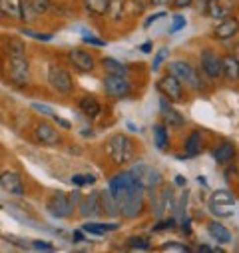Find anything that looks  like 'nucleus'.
Here are the masks:
<instances>
[{"mask_svg": "<svg viewBox=\"0 0 239 253\" xmlns=\"http://www.w3.org/2000/svg\"><path fill=\"white\" fill-rule=\"evenodd\" d=\"M167 72L173 74L179 82H182L184 86H188L190 90H201L203 88V80H201L199 72L192 64L184 62V60H173L171 64H167Z\"/></svg>", "mask_w": 239, "mask_h": 253, "instance_id": "3", "label": "nucleus"}, {"mask_svg": "<svg viewBox=\"0 0 239 253\" xmlns=\"http://www.w3.org/2000/svg\"><path fill=\"white\" fill-rule=\"evenodd\" d=\"M48 84H50V88H52L54 92L64 94V96L72 94V90H74L72 74H70L66 68L56 66V64H52V66L48 68Z\"/></svg>", "mask_w": 239, "mask_h": 253, "instance_id": "6", "label": "nucleus"}, {"mask_svg": "<svg viewBox=\"0 0 239 253\" xmlns=\"http://www.w3.org/2000/svg\"><path fill=\"white\" fill-rule=\"evenodd\" d=\"M102 68L106 70V74H118V76H128V66H124L120 60L116 58H102L100 60Z\"/></svg>", "mask_w": 239, "mask_h": 253, "instance_id": "26", "label": "nucleus"}, {"mask_svg": "<svg viewBox=\"0 0 239 253\" xmlns=\"http://www.w3.org/2000/svg\"><path fill=\"white\" fill-rule=\"evenodd\" d=\"M154 6H163V4H169V0H150Z\"/></svg>", "mask_w": 239, "mask_h": 253, "instance_id": "51", "label": "nucleus"}, {"mask_svg": "<svg viewBox=\"0 0 239 253\" xmlns=\"http://www.w3.org/2000/svg\"><path fill=\"white\" fill-rule=\"evenodd\" d=\"M130 173L136 177V181H138L144 189H152V192H154L156 187H159L161 181H163L161 173H159L156 168H152V166H148V164H144V162H136V166L130 169Z\"/></svg>", "mask_w": 239, "mask_h": 253, "instance_id": "7", "label": "nucleus"}, {"mask_svg": "<svg viewBox=\"0 0 239 253\" xmlns=\"http://www.w3.org/2000/svg\"><path fill=\"white\" fill-rule=\"evenodd\" d=\"M163 16H165V12H163V10H161V12H156V14H152V16H150V18L144 22V26H146V28H150V26H152L156 20H159V18H163Z\"/></svg>", "mask_w": 239, "mask_h": 253, "instance_id": "46", "label": "nucleus"}, {"mask_svg": "<svg viewBox=\"0 0 239 253\" xmlns=\"http://www.w3.org/2000/svg\"><path fill=\"white\" fill-rule=\"evenodd\" d=\"M158 90L159 94L167 100V102H173V104H182L186 100V94H184V84L179 82L173 74L165 72L159 80H158Z\"/></svg>", "mask_w": 239, "mask_h": 253, "instance_id": "5", "label": "nucleus"}, {"mask_svg": "<svg viewBox=\"0 0 239 253\" xmlns=\"http://www.w3.org/2000/svg\"><path fill=\"white\" fill-rule=\"evenodd\" d=\"M239 34V18H235V16H225L215 28H213V32H211V36L215 38V40H231V38H235Z\"/></svg>", "mask_w": 239, "mask_h": 253, "instance_id": "14", "label": "nucleus"}, {"mask_svg": "<svg viewBox=\"0 0 239 253\" xmlns=\"http://www.w3.org/2000/svg\"><path fill=\"white\" fill-rule=\"evenodd\" d=\"M154 142H156V148L159 152H167V148H169V136H167V126L163 122L154 126Z\"/></svg>", "mask_w": 239, "mask_h": 253, "instance_id": "25", "label": "nucleus"}, {"mask_svg": "<svg viewBox=\"0 0 239 253\" xmlns=\"http://www.w3.org/2000/svg\"><path fill=\"white\" fill-rule=\"evenodd\" d=\"M68 60L72 62V66L78 72H94V68H96V58L88 50L74 48L68 52Z\"/></svg>", "mask_w": 239, "mask_h": 253, "instance_id": "13", "label": "nucleus"}, {"mask_svg": "<svg viewBox=\"0 0 239 253\" xmlns=\"http://www.w3.org/2000/svg\"><path fill=\"white\" fill-rule=\"evenodd\" d=\"M150 239L148 237H142V235H136V237H130L128 241H126V247L130 249V251H146V249H150Z\"/></svg>", "mask_w": 239, "mask_h": 253, "instance_id": "30", "label": "nucleus"}, {"mask_svg": "<svg viewBox=\"0 0 239 253\" xmlns=\"http://www.w3.org/2000/svg\"><path fill=\"white\" fill-rule=\"evenodd\" d=\"M161 116H163V124L167 126V128L179 130V128H184V126H186L184 114H179L177 110H173L165 98H161Z\"/></svg>", "mask_w": 239, "mask_h": 253, "instance_id": "17", "label": "nucleus"}, {"mask_svg": "<svg viewBox=\"0 0 239 253\" xmlns=\"http://www.w3.org/2000/svg\"><path fill=\"white\" fill-rule=\"evenodd\" d=\"M192 221H190V217H184V221H182V227H179V229H182V233H186V235H190L192 233Z\"/></svg>", "mask_w": 239, "mask_h": 253, "instance_id": "48", "label": "nucleus"}, {"mask_svg": "<svg viewBox=\"0 0 239 253\" xmlns=\"http://www.w3.org/2000/svg\"><path fill=\"white\" fill-rule=\"evenodd\" d=\"M100 200H102V211H104V215H108V217H118L120 215L118 202H116L114 194L110 192V187L104 189V192H100Z\"/></svg>", "mask_w": 239, "mask_h": 253, "instance_id": "22", "label": "nucleus"}, {"mask_svg": "<svg viewBox=\"0 0 239 253\" xmlns=\"http://www.w3.org/2000/svg\"><path fill=\"white\" fill-rule=\"evenodd\" d=\"M159 251H169V253H188L192 251V247H188L186 243H175V241H167L163 245H159Z\"/></svg>", "mask_w": 239, "mask_h": 253, "instance_id": "33", "label": "nucleus"}, {"mask_svg": "<svg viewBox=\"0 0 239 253\" xmlns=\"http://www.w3.org/2000/svg\"><path fill=\"white\" fill-rule=\"evenodd\" d=\"M36 16H38V12L32 8V4L28 2V0H22V22L30 24V22L36 20Z\"/></svg>", "mask_w": 239, "mask_h": 253, "instance_id": "34", "label": "nucleus"}, {"mask_svg": "<svg viewBox=\"0 0 239 253\" xmlns=\"http://www.w3.org/2000/svg\"><path fill=\"white\" fill-rule=\"evenodd\" d=\"M28 2L32 4V8H34L38 14H42V12H46V10L50 8V0H28Z\"/></svg>", "mask_w": 239, "mask_h": 253, "instance_id": "39", "label": "nucleus"}, {"mask_svg": "<svg viewBox=\"0 0 239 253\" xmlns=\"http://www.w3.org/2000/svg\"><path fill=\"white\" fill-rule=\"evenodd\" d=\"M32 110L40 112L42 116H50V118L54 116V110H52L50 106H46V104H38V102H34V104H32Z\"/></svg>", "mask_w": 239, "mask_h": 253, "instance_id": "41", "label": "nucleus"}, {"mask_svg": "<svg viewBox=\"0 0 239 253\" xmlns=\"http://www.w3.org/2000/svg\"><path fill=\"white\" fill-rule=\"evenodd\" d=\"M207 4H209V0H198V6H199V12H201V14H205Z\"/></svg>", "mask_w": 239, "mask_h": 253, "instance_id": "50", "label": "nucleus"}, {"mask_svg": "<svg viewBox=\"0 0 239 253\" xmlns=\"http://www.w3.org/2000/svg\"><path fill=\"white\" fill-rule=\"evenodd\" d=\"M199 68H201V72H203L209 80L221 78V70H223V66H221V56H219L215 50H211V48H203V50H201V56H199Z\"/></svg>", "mask_w": 239, "mask_h": 253, "instance_id": "10", "label": "nucleus"}, {"mask_svg": "<svg viewBox=\"0 0 239 253\" xmlns=\"http://www.w3.org/2000/svg\"><path fill=\"white\" fill-rule=\"evenodd\" d=\"M72 237H74V241H84V233L82 231H74Z\"/></svg>", "mask_w": 239, "mask_h": 253, "instance_id": "53", "label": "nucleus"}, {"mask_svg": "<svg viewBox=\"0 0 239 253\" xmlns=\"http://www.w3.org/2000/svg\"><path fill=\"white\" fill-rule=\"evenodd\" d=\"M175 183H177V185H186V183H188V179H186L184 175H175Z\"/></svg>", "mask_w": 239, "mask_h": 253, "instance_id": "52", "label": "nucleus"}, {"mask_svg": "<svg viewBox=\"0 0 239 253\" xmlns=\"http://www.w3.org/2000/svg\"><path fill=\"white\" fill-rule=\"evenodd\" d=\"M182 28H186V18H184V16H179V14H175V16L171 18L169 32H171V34H175L177 30H182Z\"/></svg>", "mask_w": 239, "mask_h": 253, "instance_id": "38", "label": "nucleus"}, {"mask_svg": "<svg viewBox=\"0 0 239 253\" xmlns=\"http://www.w3.org/2000/svg\"><path fill=\"white\" fill-rule=\"evenodd\" d=\"M48 210L54 217L58 219H64V217H70L72 210H74V204L70 202V196L64 194V192H56L52 194V198L48 200Z\"/></svg>", "mask_w": 239, "mask_h": 253, "instance_id": "11", "label": "nucleus"}, {"mask_svg": "<svg viewBox=\"0 0 239 253\" xmlns=\"http://www.w3.org/2000/svg\"><path fill=\"white\" fill-rule=\"evenodd\" d=\"M196 2V0H169V4L173 6V8H188V6H192Z\"/></svg>", "mask_w": 239, "mask_h": 253, "instance_id": "44", "label": "nucleus"}, {"mask_svg": "<svg viewBox=\"0 0 239 253\" xmlns=\"http://www.w3.org/2000/svg\"><path fill=\"white\" fill-rule=\"evenodd\" d=\"M112 0H84V8L94 16H104L110 12Z\"/></svg>", "mask_w": 239, "mask_h": 253, "instance_id": "28", "label": "nucleus"}, {"mask_svg": "<svg viewBox=\"0 0 239 253\" xmlns=\"http://www.w3.org/2000/svg\"><path fill=\"white\" fill-rule=\"evenodd\" d=\"M34 138L36 142H40L42 146H58L62 142V136H60L58 128L48 122H40L34 128Z\"/></svg>", "mask_w": 239, "mask_h": 253, "instance_id": "12", "label": "nucleus"}, {"mask_svg": "<svg viewBox=\"0 0 239 253\" xmlns=\"http://www.w3.org/2000/svg\"><path fill=\"white\" fill-rule=\"evenodd\" d=\"M173 227H175V219H173V217H167V219L159 221V223L154 227V231H165V229H173Z\"/></svg>", "mask_w": 239, "mask_h": 253, "instance_id": "40", "label": "nucleus"}, {"mask_svg": "<svg viewBox=\"0 0 239 253\" xmlns=\"http://www.w3.org/2000/svg\"><path fill=\"white\" fill-rule=\"evenodd\" d=\"M167 52H169L167 48H161V50L154 56V62H152V70H154V72L159 70V66L163 64V60H167Z\"/></svg>", "mask_w": 239, "mask_h": 253, "instance_id": "36", "label": "nucleus"}, {"mask_svg": "<svg viewBox=\"0 0 239 253\" xmlns=\"http://www.w3.org/2000/svg\"><path fill=\"white\" fill-rule=\"evenodd\" d=\"M233 8V0H209V4H207V10H205V16L209 18H225L229 16Z\"/></svg>", "mask_w": 239, "mask_h": 253, "instance_id": "20", "label": "nucleus"}, {"mask_svg": "<svg viewBox=\"0 0 239 253\" xmlns=\"http://www.w3.org/2000/svg\"><path fill=\"white\" fill-rule=\"evenodd\" d=\"M78 108L82 110V114H86L88 118H98L102 114V106L98 104V100L94 96H82L78 102Z\"/></svg>", "mask_w": 239, "mask_h": 253, "instance_id": "23", "label": "nucleus"}, {"mask_svg": "<svg viewBox=\"0 0 239 253\" xmlns=\"http://www.w3.org/2000/svg\"><path fill=\"white\" fill-rule=\"evenodd\" d=\"M120 225L118 223H96V221H86L82 225V231L92 233V235H104L108 231H116Z\"/></svg>", "mask_w": 239, "mask_h": 253, "instance_id": "29", "label": "nucleus"}, {"mask_svg": "<svg viewBox=\"0 0 239 253\" xmlns=\"http://www.w3.org/2000/svg\"><path fill=\"white\" fill-rule=\"evenodd\" d=\"M102 88L108 98L112 100H122L128 98L132 92V84L126 76H118V74H106L102 80Z\"/></svg>", "mask_w": 239, "mask_h": 253, "instance_id": "4", "label": "nucleus"}, {"mask_svg": "<svg viewBox=\"0 0 239 253\" xmlns=\"http://www.w3.org/2000/svg\"><path fill=\"white\" fill-rule=\"evenodd\" d=\"M207 231H209V235L217 241V243H231V231L225 227V225H221L219 221H211V223H207Z\"/></svg>", "mask_w": 239, "mask_h": 253, "instance_id": "24", "label": "nucleus"}, {"mask_svg": "<svg viewBox=\"0 0 239 253\" xmlns=\"http://www.w3.org/2000/svg\"><path fill=\"white\" fill-rule=\"evenodd\" d=\"M0 187L4 189V192L16 196V198H22L24 196V183H22V177L16 173V171H2L0 173Z\"/></svg>", "mask_w": 239, "mask_h": 253, "instance_id": "15", "label": "nucleus"}, {"mask_svg": "<svg viewBox=\"0 0 239 253\" xmlns=\"http://www.w3.org/2000/svg\"><path fill=\"white\" fill-rule=\"evenodd\" d=\"M6 54L8 56H26V46L20 38H10L6 44Z\"/></svg>", "mask_w": 239, "mask_h": 253, "instance_id": "31", "label": "nucleus"}, {"mask_svg": "<svg viewBox=\"0 0 239 253\" xmlns=\"http://www.w3.org/2000/svg\"><path fill=\"white\" fill-rule=\"evenodd\" d=\"M80 213H82L84 217H100V215H104L100 192H92L86 200H82V204H80Z\"/></svg>", "mask_w": 239, "mask_h": 253, "instance_id": "18", "label": "nucleus"}, {"mask_svg": "<svg viewBox=\"0 0 239 253\" xmlns=\"http://www.w3.org/2000/svg\"><path fill=\"white\" fill-rule=\"evenodd\" d=\"M196 251H205V253H223V249L221 247H211V245H199Z\"/></svg>", "mask_w": 239, "mask_h": 253, "instance_id": "47", "label": "nucleus"}, {"mask_svg": "<svg viewBox=\"0 0 239 253\" xmlns=\"http://www.w3.org/2000/svg\"><path fill=\"white\" fill-rule=\"evenodd\" d=\"M30 245H32L34 249H38V251H54V245H52V243H46V241H40V239H38V241H32Z\"/></svg>", "mask_w": 239, "mask_h": 253, "instance_id": "42", "label": "nucleus"}, {"mask_svg": "<svg viewBox=\"0 0 239 253\" xmlns=\"http://www.w3.org/2000/svg\"><path fill=\"white\" fill-rule=\"evenodd\" d=\"M8 78L16 86H28L30 66L26 56H8Z\"/></svg>", "mask_w": 239, "mask_h": 253, "instance_id": "9", "label": "nucleus"}, {"mask_svg": "<svg viewBox=\"0 0 239 253\" xmlns=\"http://www.w3.org/2000/svg\"><path fill=\"white\" fill-rule=\"evenodd\" d=\"M82 40H84L86 44H92V46H98V48L106 46V40H100V38H94V36H84Z\"/></svg>", "mask_w": 239, "mask_h": 253, "instance_id": "45", "label": "nucleus"}, {"mask_svg": "<svg viewBox=\"0 0 239 253\" xmlns=\"http://www.w3.org/2000/svg\"><path fill=\"white\" fill-rule=\"evenodd\" d=\"M0 14L10 20H22V0H0Z\"/></svg>", "mask_w": 239, "mask_h": 253, "instance_id": "21", "label": "nucleus"}, {"mask_svg": "<svg viewBox=\"0 0 239 253\" xmlns=\"http://www.w3.org/2000/svg\"><path fill=\"white\" fill-rule=\"evenodd\" d=\"M20 34L30 36V38H34V40H44V42H50V40H52V34H44V32H32V30H28V28H22V30H20Z\"/></svg>", "mask_w": 239, "mask_h": 253, "instance_id": "37", "label": "nucleus"}, {"mask_svg": "<svg viewBox=\"0 0 239 253\" xmlns=\"http://www.w3.org/2000/svg\"><path fill=\"white\" fill-rule=\"evenodd\" d=\"M184 150H186V156L188 158H196L201 154V134L199 132H192L184 144Z\"/></svg>", "mask_w": 239, "mask_h": 253, "instance_id": "27", "label": "nucleus"}, {"mask_svg": "<svg viewBox=\"0 0 239 253\" xmlns=\"http://www.w3.org/2000/svg\"><path fill=\"white\" fill-rule=\"evenodd\" d=\"M159 200H161V206H163V211H173L177 206H175V196H173V189L165 187L163 192L159 194Z\"/></svg>", "mask_w": 239, "mask_h": 253, "instance_id": "32", "label": "nucleus"}, {"mask_svg": "<svg viewBox=\"0 0 239 253\" xmlns=\"http://www.w3.org/2000/svg\"><path fill=\"white\" fill-rule=\"evenodd\" d=\"M221 76L227 80V82H239V60L233 56V54H225L221 58Z\"/></svg>", "mask_w": 239, "mask_h": 253, "instance_id": "19", "label": "nucleus"}, {"mask_svg": "<svg viewBox=\"0 0 239 253\" xmlns=\"http://www.w3.org/2000/svg\"><path fill=\"white\" fill-rule=\"evenodd\" d=\"M106 154L116 166H124L134 160L136 146L126 134H114L106 144Z\"/></svg>", "mask_w": 239, "mask_h": 253, "instance_id": "2", "label": "nucleus"}, {"mask_svg": "<svg viewBox=\"0 0 239 253\" xmlns=\"http://www.w3.org/2000/svg\"><path fill=\"white\" fill-rule=\"evenodd\" d=\"M52 120H54V124H56V126H60V128H62V130H70V128H72V124H70L68 120L60 118V116H56V114L52 116Z\"/></svg>", "mask_w": 239, "mask_h": 253, "instance_id": "43", "label": "nucleus"}, {"mask_svg": "<svg viewBox=\"0 0 239 253\" xmlns=\"http://www.w3.org/2000/svg\"><path fill=\"white\" fill-rule=\"evenodd\" d=\"M235 206V196L227 189H217L209 198V211L215 217H231Z\"/></svg>", "mask_w": 239, "mask_h": 253, "instance_id": "8", "label": "nucleus"}, {"mask_svg": "<svg viewBox=\"0 0 239 253\" xmlns=\"http://www.w3.org/2000/svg\"><path fill=\"white\" fill-rule=\"evenodd\" d=\"M72 183L78 185V187L94 185V183H96V177H94L92 173H76V175H72Z\"/></svg>", "mask_w": 239, "mask_h": 253, "instance_id": "35", "label": "nucleus"}, {"mask_svg": "<svg viewBox=\"0 0 239 253\" xmlns=\"http://www.w3.org/2000/svg\"><path fill=\"white\" fill-rule=\"evenodd\" d=\"M235 154H237L235 144L229 142V140L219 142V144L211 150V158H213L215 164H219V166H227V164H231V162L235 160Z\"/></svg>", "mask_w": 239, "mask_h": 253, "instance_id": "16", "label": "nucleus"}, {"mask_svg": "<svg viewBox=\"0 0 239 253\" xmlns=\"http://www.w3.org/2000/svg\"><path fill=\"white\" fill-rule=\"evenodd\" d=\"M140 50H142L144 54H150V52L154 50V44H152V42H144V44L140 46Z\"/></svg>", "mask_w": 239, "mask_h": 253, "instance_id": "49", "label": "nucleus"}, {"mask_svg": "<svg viewBox=\"0 0 239 253\" xmlns=\"http://www.w3.org/2000/svg\"><path fill=\"white\" fill-rule=\"evenodd\" d=\"M110 192L114 194L120 215L126 219L138 217L146 208V194L144 187L136 181L130 171H120L110 179Z\"/></svg>", "mask_w": 239, "mask_h": 253, "instance_id": "1", "label": "nucleus"}]
</instances>
